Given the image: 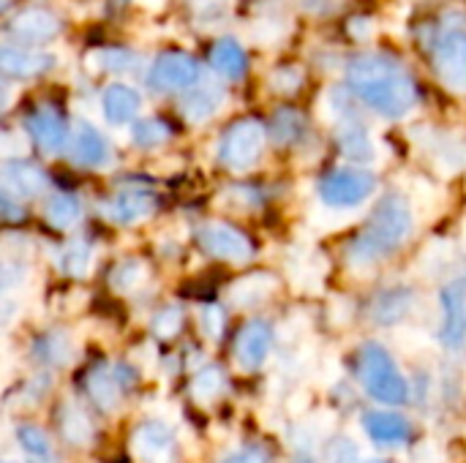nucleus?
I'll return each instance as SVG.
<instances>
[{
  "instance_id": "29",
  "label": "nucleus",
  "mask_w": 466,
  "mask_h": 463,
  "mask_svg": "<svg viewBox=\"0 0 466 463\" xmlns=\"http://www.w3.org/2000/svg\"><path fill=\"white\" fill-rule=\"evenodd\" d=\"M145 265L139 259H126L115 267L112 273V287L120 289V292H128V289H137L142 281H145Z\"/></svg>"
},
{
  "instance_id": "31",
  "label": "nucleus",
  "mask_w": 466,
  "mask_h": 463,
  "mask_svg": "<svg viewBox=\"0 0 466 463\" xmlns=\"http://www.w3.org/2000/svg\"><path fill=\"white\" fill-rule=\"evenodd\" d=\"M16 439H19L22 450L35 456V458H44V456L52 453V445H49L46 434L41 428H35V426H19L16 428Z\"/></svg>"
},
{
  "instance_id": "1",
  "label": "nucleus",
  "mask_w": 466,
  "mask_h": 463,
  "mask_svg": "<svg viewBox=\"0 0 466 463\" xmlns=\"http://www.w3.org/2000/svg\"><path fill=\"white\" fill-rule=\"evenodd\" d=\"M347 79L350 87L385 117H404L418 101V87L410 71L385 55L355 57L347 65Z\"/></svg>"
},
{
  "instance_id": "28",
  "label": "nucleus",
  "mask_w": 466,
  "mask_h": 463,
  "mask_svg": "<svg viewBox=\"0 0 466 463\" xmlns=\"http://www.w3.org/2000/svg\"><path fill=\"white\" fill-rule=\"evenodd\" d=\"M90 262H93V251L82 240L68 243L60 254V270L68 276H85L90 270Z\"/></svg>"
},
{
  "instance_id": "21",
  "label": "nucleus",
  "mask_w": 466,
  "mask_h": 463,
  "mask_svg": "<svg viewBox=\"0 0 466 463\" xmlns=\"http://www.w3.org/2000/svg\"><path fill=\"white\" fill-rule=\"evenodd\" d=\"M85 388H87V396L90 401L104 409V412H112L117 404H120V377L106 371V368H98L93 371L87 379H85Z\"/></svg>"
},
{
  "instance_id": "34",
  "label": "nucleus",
  "mask_w": 466,
  "mask_h": 463,
  "mask_svg": "<svg viewBox=\"0 0 466 463\" xmlns=\"http://www.w3.org/2000/svg\"><path fill=\"white\" fill-rule=\"evenodd\" d=\"M224 322H227V317H224V308L221 306H205L202 314H199V325H202V330H205L208 338H221Z\"/></svg>"
},
{
  "instance_id": "8",
  "label": "nucleus",
  "mask_w": 466,
  "mask_h": 463,
  "mask_svg": "<svg viewBox=\"0 0 466 463\" xmlns=\"http://www.w3.org/2000/svg\"><path fill=\"white\" fill-rule=\"evenodd\" d=\"M199 79V65L188 52H164L156 57L153 68H150V87L161 90V93H175V90H186Z\"/></svg>"
},
{
  "instance_id": "4",
  "label": "nucleus",
  "mask_w": 466,
  "mask_h": 463,
  "mask_svg": "<svg viewBox=\"0 0 466 463\" xmlns=\"http://www.w3.org/2000/svg\"><path fill=\"white\" fill-rule=\"evenodd\" d=\"M262 147H265V126L254 117H243L224 131L218 145V161L232 172H246L259 161Z\"/></svg>"
},
{
  "instance_id": "7",
  "label": "nucleus",
  "mask_w": 466,
  "mask_h": 463,
  "mask_svg": "<svg viewBox=\"0 0 466 463\" xmlns=\"http://www.w3.org/2000/svg\"><path fill=\"white\" fill-rule=\"evenodd\" d=\"M205 254L221 262H248L254 257V243L246 232L229 224H208L197 235Z\"/></svg>"
},
{
  "instance_id": "30",
  "label": "nucleus",
  "mask_w": 466,
  "mask_h": 463,
  "mask_svg": "<svg viewBox=\"0 0 466 463\" xmlns=\"http://www.w3.org/2000/svg\"><path fill=\"white\" fill-rule=\"evenodd\" d=\"M167 139H169V128H167L161 120H156V117L139 120V123L134 126V142H137L139 147H158V145H164Z\"/></svg>"
},
{
  "instance_id": "12",
  "label": "nucleus",
  "mask_w": 466,
  "mask_h": 463,
  "mask_svg": "<svg viewBox=\"0 0 466 463\" xmlns=\"http://www.w3.org/2000/svg\"><path fill=\"white\" fill-rule=\"evenodd\" d=\"M172 448H175V434L158 420L142 423L137 428V434H134V450L139 453V458H145L147 463L169 458Z\"/></svg>"
},
{
  "instance_id": "39",
  "label": "nucleus",
  "mask_w": 466,
  "mask_h": 463,
  "mask_svg": "<svg viewBox=\"0 0 466 463\" xmlns=\"http://www.w3.org/2000/svg\"><path fill=\"white\" fill-rule=\"evenodd\" d=\"M0 205H3V218H5V221H14V218H22V216H25L22 205H14V196H11L8 191L3 194Z\"/></svg>"
},
{
  "instance_id": "13",
  "label": "nucleus",
  "mask_w": 466,
  "mask_h": 463,
  "mask_svg": "<svg viewBox=\"0 0 466 463\" xmlns=\"http://www.w3.org/2000/svg\"><path fill=\"white\" fill-rule=\"evenodd\" d=\"M27 131L35 139V145L41 150H46V153L60 150L63 142H66V123H63V117L52 106H38L27 117Z\"/></svg>"
},
{
  "instance_id": "15",
  "label": "nucleus",
  "mask_w": 466,
  "mask_h": 463,
  "mask_svg": "<svg viewBox=\"0 0 466 463\" xmlns=\"http://www.w3.org/2000/svg\"><path fill=\"white\" fill-rule=\"evenodd\" d=\"M55 65L52 55H38V52H25L19 46H3L0 49V68L5 76L27 79V76H41Z\"/></svg>"
},
{
  "instance_id": "35",
  "label": "nucleus",
  "mask_w": 466,
  "mask_h": 463,
  "mask_svg": "<svg viewBox=\"0 0 466 463\" xmlns=\"http://www.w3.org/2000/svg\"><path fill=\"white\" fill-rule=\"evenodd\" d=\"M328 463H360L358 448L350 439H336L328 450Z\"/></svg>"
},
{
  "instance_id": "17",
  "label": "nucleus",
  "mask_w": 466,
  "mask_h": 463,
  "mask_svg": "<svg viewBox=\"0 0 466 463\" xmlns=\"http://www.w3.org/2000/svg\"><path fill=\"white\" fill-rule=\"evenodd\" d=\"M106 156H109V147H106L104 136L93 126L79 123L74 142H71V158L79 166H101L106 161Z\"/></svg>"
},
{
  "instance_id": "5",
  "label": "nucleus",
  "mask_w": 466,
  "mask_h": 463,
  "mask_svg": "<svg viewBox=\"0 0 466 463\" xmlns=\"http://www.w3.org/2000/svg\"><path fill=\"white\" fill-rule=\"evenodd\" d=\"M377 188V177L366 169H333L319 180V199L328 207H358Z\"/></svg>"
},
{
  "instance_id": "18",
  "label": "nucleus",
  "mask_w": 466,
  "mask_h": 463,
  "mask_svg": "<svg viewBox=\"0 0 466 463\" xmlns=\"http://www.w3.org/2000/svg\"><path fill=\"white\" fill-rule=\"evenodd\" d=\"M101 106H104V115L109 123H128L131 117H137L139 106H142V98L134 87H126V85H109L101 96Z\"/></svg>"
},
{
  "instance_id": "24",
  "label": "nucleus",
  "mask_w": 466,
  "mask_h": 463,
  "mask_svg": "<svg viewBox=\"0 0 466 463\" xmlns=\"http://www.w3.org/2000/svg\"><path fill=\"white\" fill-rule=\"evenodd\" d=\"M339 145H341V153L352 161H371L374 158V145L358 120H347V126L339 134Z\"/></svg>"
},
{
  "instance_id": "3",
  "label": "nucleus",
  "mask_w": 466,
  "mask_h": 463,
  "mask_svg": "<svg viewBox=\"0 0 466 463\" xmlns=\"http://www.w3.org/2000/svg\"><path fill=\"white\" fill-rule=\"evenodd\" d=\"M358 377L366 388V393L371 398H377L380 404L388 407H399L407 401L410 388L407 379L401 377L396 360L390 357V352L382 344H363L360 355H358Z\"/></svg>"
},
{
  "instance_id": "41",
  "label": "nucleus",
  "mask_w": 466,
  "mask_h": 463,
  "mask_svg": "<svg viewBox=\"0 0 466 463\" xmlns=\"http://www.w3.org/2000/svg\"><path fill=\"white\" fill-rule=\"evenodd\" d=\"M366 463H393V461H388V458H371V461H366Z\"/></svg>"
},
{
  "instance_id": "19",
  "label": "nucleus",
  "mask_w": 466,
  "mask_h": 463,
  "mask_svg": "<svg viewBox=\"0 0 466 463\" xmlns=\"http://www.w3.org/2000/svg\"><path fill=\"white\" fill-rule=\"evenodd\" d=\"M153 210H156V196L147 191H137V188L117 194L112 202V216L117 224H139L147 216H153Z\"/></svg>"
},
{
  "instance_id": "38",
  "label": "nucleus",
  "mask_w": 466,
  "mask_h": 463,
  "mask_svg": "<svg viewBox=\"0 0 466 463\" xmlns=\"http://www.w3.org/2000/svg\"><path fill=\"white\" fill-rule=\"evenodd\" d=\"M298 85H300V74L295 68H281L273 74V87L281 93H292V90H298Z\"/></svg>"
},
{
  "instance_id": "36",
  "label": "nucleus",
  "mask_w": 466,
  "mask_h": 463,
  "mask_svg": "<svg viewBox=\"0 0 466 463\" xmlns=\"http://www.w3.org/2000/svg\"><path fill=\"white\" fill-rule=\"evenodd\" d=\"M134 60L137 57L131 52H126V49H109L104 55V68H109V71H126V68L134 65Z\"/></svg>"
},
{
  "instance_id": "2",
  "label": "nucleus",
  "mask_w": 466,
  "mask_h": 463,
  "mask_svg": "<svg viewBox=\"0 0 466 463\" xmlns=\"http://www.w3.org/2000/svg\"><path fill=\"white\" fill-rule=\"evenodd\" d=\"M412 229V210L401 194H388L377 202L366 229L358 235L352 246V257L358 262H374L393 248H399Z\"/></svg>"
},
{
  "instance_id": "37",
  "label": "nucleus",
  "mask_w": 466,
  "mask_h": 463,
  "mask_svg": "<svg viewBox=\"0 0 466 463\" xmlns=\"http://www.w3.org/2000/svg\"><path fill=\"white\" fill-rule=\"evenodd\" d=\"M221 463H270L268 453L262 448H240L235 453H229Z\"/></svg>"
},
{
  "instance_id": "40",
  "label": "nucleus",
  "mask_w": 466,
  "mask_h": 463,
  "mask_svg": "<svg viewBox=\"0 0 466 463\" xmlns=\"http://www.w3.org/2000/svg\"><path fill=\"white\" fill-rule=\"evenodd\" d=\"M303 3H306L309 8H319V5H322L325 0H303Z\"/></svg>"
},
{
  "instance_id": "9",
  "label": "nucleus",
  "mask_w": 466,
  "mask_h": 463,
  "mask_svg": "<svg viewBox=\"0 0 466 463\" xmlns=\"http://www.w3.org/2000/svg\"><path fill=\"white\" fill-rule=\"evenodd\" d=\"M5 33L19 44L33 46V44L52 41L60 33V19L46 8H25L8 19Z\"/></svg>"
},
{
  "instance_id": "16",
  "label": "nucleus",
  "mask_w": 466,
  "mask_h": 463,
  "mask_svg": "<svg viewBox=\"0 0 466 463\" xmlns=\"http://www.w3.org/2000/svg\"><path fill=\"white\" fill-rule=\"evenodd\" d=\"M3 180L5 188L16 196H38L46 186L44 172L30 161H8L3 166Z\"/></svg>"
},
{
  "instance_id": "33",
  "label": "nucleus",
  "mask_w": 466,
  "mask_h": 463,
  "mask_svg": "<svg viewBox=\"0 0 466 463\" xmlns=\"http://www.w3.org/2000/svg\"><path fill=\"white\" fill-rule=\"evenodd\" d=\"M183 325V314L180 308H164L153 317V333L161 336V338H169V336H177Z\"/></svg>"
},
{
  "instance_id": "14",
  "label": "nucleus",
  "mask_w": 466,
  "mask_h": 463,
  "mask_svg": "<svg viewBox=\"0 0 466 463\" xmlns=\"http://www.w3.org/2000/svg\"><path fill=\"white\" fill-rule=\"evenodd\" d=\"M363 428L377 445L393 448V445H407L412 439V426L393 412H369L363 418Z\"/></svg>"
},
{
  "instance_id": "32",
  "label": "nucleus",
  "mask_w": 466,
  "mask_h": 463,
  "mask_svg": "<svg viewBox=\"0 0 466 463\" xmlns=\"http://www.w3.org/2000/svg\"><path fill=\"white\" fill-rule=\"evenodd\" d=\"M35 357L44 360V363H66L68 360V344L60 338V336H44L38 344H35Z\"/></svg>"
},
{
  "instance_id": "6",
  "label": "nucleus",
  "mask_w": 466,
  "mask_h": 463,
  "mask_svg": "<svg viewBox=\"0 0 466 463\" xmlns=\"http://www.w3.org/2000/svg\"><path fill=\"white\" fill-rule=\"evenodd\" d=\"M434 71L442 79L445 87L466 93V33L464 30H451L437 38L434 55H431Z\"/></svg>"
},
{
  "instance_id": "23",
  "label": "nucleus",
  "mask_w": 466,
  "mask_h": 463,
  "mask_svg": "<svg viewBox=\"0 0 466 463\" xmlns=\"http://www.w3.org/2000/svg\"><path fill=\"white\" fill-rule=\"evenodd\" d=\"M44 216L55 229H71L82 218V205L74 194H55L46 199Z\"/></svg>"
},
{
  "instance_id": "10",
  "label": "nucleus",
  "mask_w": 466,
  "mask_h": 463,
  "mask_svg": "<svg viewBox=\"0 0 466 463\" xmlns=\"http://www.w3.org/2000/svg\"><path fill=\"white\" fill-rule=\"evenodd\" d=\"M270 349H273V327L265 319H251L240 327L235 338V360L243 368L248 371L259 368L268 360Z\"/></svg>"
},
{
  "instance_id": "26",
  "label": "nucleus",
  "mask_w": 466,
  "mask_h": 463,
  "mask_svg": "<svg viewBox=\"0 0 466 463\" xmlns=\"http://www.w3.org/2000/svg\"><path fill=\"white\" fill-rule=\"evenodd\" d=\"M221 106V93L210 90V87H202V90H194L183 98V115L194 123L199 120H208L216 109Z\"/></svg>"
},
{
  "instance_id": "25",
  "label": "nucleus",
  "mask_w": 466,
  "mask_h": 463,
  "mask_svg": "<svg viewBox=\"0 0 466 463\" xmlns=\"http://www.w3.org/2000/svg\"><path fill=\"white\" fill-rule=\"evenodd\" d=\"M60 431L71 445H87L93 437V426H90L87 415L74 404L60 409Z\"/></svg>"
},
{
  "instance_id": "20",
  "label": "nucleus",
  "mask_w": 466,
  "mask_h": 463,
  "mask_svg": "<svg viewBox=\"0 0 466 463\" xmlns=\"http://www.w3.org/2000/svg\"><path fill=\"white\" fill-rule=\"evenodd\" d=\"M210 65H213L221 76H227V79H240V76L246 74L248 60H246L243 46H240L235 38H221V41H216L213 49H210Z\"/></svg>"
},
{
  "instance_id": "11",
  "label": "nucleus",
  "mask_w": 466,
  "mask_h": 463,
  "mask_svg": "<svg viewBox=\"0 0 466 463\" xmlns=\"http://www.w3.org/2000/svg\"><path fill=\"white\" fill-rule=\"evenodd\" d=\"M442 303V341L448 347H461L466 336V287L461 281L448 284L440 292Z\"/></svg>"
},
{
  "instance_id": "22",
  "label": "nucleus",
  "mask_w": 466,
  "mask_h": 463,
  "mask_svg": "<svg viewBox=\"0 0 466 463\" xmlns=\"http://www.w3.org/2000/svg\"><path fill=\"white\" fill-rule=\"evenodd\" d=\"M303 134H306V120H303V115L298 109L281 106L270 117V136H273L276 145H295Z\"/></svg>"
},
{
  "instance_id": "27",
  "label": "nucleus",
  "mask_w": 466,
  "mask_h": 463,
  "mask_svg": "<svg viewBox=\"0 0 466 463\" xmlns=\"http://www.w3.org/2000/svg\"><path fill=\"white\" fill-rule=\"evenodd\" d=\"M224 385H227L224 371H221L218 366H205L202 371H197V377H194V382H191V393H194L197 401L208 404V401H213V398L221 396Z\"/></svg>"
}]
</instances>
